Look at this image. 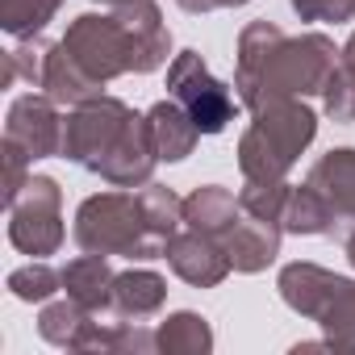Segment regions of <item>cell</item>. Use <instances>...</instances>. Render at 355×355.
I'll use <instances>...</instances> for the list:
<instances>
[{
	"instance_id": "cell-22",
	"label": "cell",
	"mask_w": 355,
	"mask_h": 355,
	"mask_svg": "<svg viewBox=\"0 0 355 355\" xmlns=\"http://www.w3.org/2000/svg\"><path fill=\"white\" fill-rule=\"evenodd\" d=\"M142 201V214H146V226L159 243H171V234H180V222H184V201L175 197L171 189H159V184H146L138 193Z\"/></svg>"
},
{
	"instance_id": "cell-29",
	"label": "cell",
	"mask_w": 355,
	"mask_h": 355,
	"mask_svg": "<svg viewBox=\"0 0 355 355\" xmlns=\"http://www.w3.org/2000/svg\"><path fill=\"white\" fill-rule=\"evenodd\" d=\"M293 9L301 21H351L355 17V0H293Z\"/></svg>"
},
{
	"instance_id": "cell-28",
	"label": "cell",
	"mask_w": 355,
	"mask_h": 355,
	"mask_svg": "<svg viewBox=\"0 0 355 355\" xmlns=\"http://www.w3.org/2000/svg\"><path fill=\"white\" fill-rule=\"evenodd\" d=\"M322 96H326V113L334 121H355V67H347L338 59V67H334V76H330Z\"/></svg>"
},
{
	"instance_id": "cell-5",
	"label": "cell",
	"mask_w": 355,
	"mask_h": 355,
	"mask_svg": "<svg viewBox=\"0 0 355 355\" xmlns=\"http://www.w3.org/2000/svg\"><path fill=\"white\" fill-rule=\"evenodd\" d=\"M63 193L51 175H30L9 201V239L26 255H55L63 247Z\"/></svg>"
},
{
	"instance_id": "cell-8",
	"label": "cell",
	"mask_w": 355,
	"mask_h": 355,
	"mask_svg": "<svg viewBox=\"0 0 355 355\" xmlns=\"http://www.w3.org/2000/svg\"><path fill=\"white\" fill-rule=\"evenodd\" d=\"M5 142L21 146L34 159H51V155H63V121L55 113V101L51 96H17L13 109H9V125H5Z\"/></svg>"
},
{
	"instance_id": "cell-27",
	"label": "cell",
	"mask_w": 355,
	"mask_h": 355,
	"mask_svg": "<svg viewBox=\"0 0 355 355\" xmlns=\"http://www.w3.org/2000/svg\"><path fill=\"white\" fill-rule=\"evenodd\" d=\"M59 284H63V276H55L46 263H26L9 276V293L17 301H51L59 293Z\"/></svg>"
},
{
	"instance_id": "cell-32",
	"label": "cell",
	"mask_w": 355,
	"mask_h": 355,
	"mask_svg": "<svg viewBox=\"0 0 355 355\" xmlns=\"http://www.w3.org/2000/svg\"><path fill=\"white\" fill-rule=\"evenodd\" d=\"M347 259H351V268H355V230L347 234Z\"/></svg>"
},
{
	"instance_id": "cell-21",
	"label": "cell",
	"mask_w": 355,
	"mask_h": 355,
	"mask_svg": "<svg viewBox=\"0 0 355 355\" xmlns=\"http://www.w3.org/2000/svg\"><path fill=\"white\" fill-rule=\"evenodd\" d=\"M159 347L171 351V355H205L214 347V334L205 326L201 313H171L163 326H159Z\"/></svg>"
},
{
	"instance_id": "cell-34",
	"label": "cell",
	"mask_w": 355,
	"mask_h": 355,
	"mask_svg": "<svg viewBox=\"0 0 355 355\" xmlns=\"http://www.w3.org/2000/svg\"><path fill=\"white\" fill-rule=\"evenodd\" d=\"M101 5H113L117 9V5H130V0H101Z\"/></svg>"
},
{
	"instance_id": "cell-12",
	"label": "cell",
	"mask_w": 355,
	"mask_h": 355,
	"mask_svg": "<svg viewBox=\"0 0 355 355\" xmlns=\"http://www.w3.org/2000/svg\"><path fill=\"white\" fill-rule=\"evenodd\" d=\"M146 130H150V142H155V155L167 159V163H180L184 155H193L201 130L197 121L189 117V109L180 101H159L150 113H146Z\"/></svg>"
},
{
	"instance_id": "cell-11",
	"label": "cell",
	"mask_w": 355,
	"mask_h": 355,
	"mask_svg": "<svg viewBox=\"0 0 355 355\" xmlns=\"http://www.w3.org/2000/svg\"><path fill=\"white\" fill-rule=\"evenodd\" d=\"M125 30H130V42H134V71H155L163 59H167V46H171V34L159 17V5L155 0H130V5H117L113 9Z\"/></svg>"
},
{
	"instance_id": "cell-15",
	"label": "cell",
	"mask_w": 355,
	"mask_h": 355,
	"mask_svg": "<svg viewBox=\"0 0 355 355\" xmlns=\"http://www.w3.org/2000/svg\"><path fill=\"white\" fill-rule=\"evenodd\" d=\"M239 214H243L239 197H234L230 189H222V184H205V189H197L193 197H184V222H189L193 230L218 239V243L230 234V226L239 222Z\"/></svg>"
},
{
	"instance_id": "cell-14",
	"label": "cell",
	"mask_w": 355,
	"mask_h": 355,
	"mask_svg": "<svg viewBox=\"0 0 355 355\" xmlns=\"http://www.w3.org/2000/svg\"><path fill=\"white\" fill-rule=\"evenodd\" d=\"M343 284V276L318 268V263H288L280 272V297L301 313V318H318L326 309V301L334 297V288Z\"/></svg>"
},
{
	"instance_id": "cell-20",
	"label": "cell",
	"mask_w": 355,
	"mask_h": 355,
	"mask_svg": "<svg viewBox=\"0 0 355 355\" xmlns=\"http://www.w3.org/2000/svg\"><path fill=\"white\" fill-rule=\"evenodd\" d=\"M326 330V343L338 351H355V280H343L334 288V297L326 301V309L313 318Z\"/></svg>"
},
{
	"instance_id": "cell-23",
	"label": "cell",
	"mask_w": 355,
	"mask_h": 355,
	"mask_svg": "<svg viewBox=\"0 0 355 355\" xmlns=\"http://www.w3.org/2000/svg\"><path fill=\"white\" fill-rule=\"evenodd\" d=\"M63 0H0V26L13 38H38L42 26L59 13Z\"/></svg>"
},
{
	"instance_id": "cell-24",
	"label": "cell",
	"mask_w": 355,
	"mask_h": 355,
	"mask_svg": "<svg viewBox=\"0 0 355 355\" xmlns=\"http://www.w3.org/2000/svg\"><path fill=\"white\" fill-rule=\"evenodd\" d=\"M88 313L92 309H84L80 301H55V305H46L42 309V318H38V330H42V338L46 343H55V347H76V338H80V330H84V322H88Z\"/></svg>"
},
{
	"instance_id": "cell-2",
	"label": "cell",
	"mask_w": 355,
	"mask_h": 355,
	"mask_svg": "<svg viewBox=\"0 0 355 355\" xmlns=\"http://www.w3.org/2000/svg\"><path fill=\"white\" fill-rule=\"evenodd\" d=\"M63 159L96 171L113 189H138L150 184L159 155L146 117H138L117 96H92L63 121Z\"/></svg>"
},
{
	"instance_id": "cell-9",
	"label": "cell",
	"mask_w": 355,
	"mask_h": 355,
	"mask_svg": "<svg viewBox=\"0 0 355 355\" xmlns=\"http://www.w3.org/2000/svg\"><path fill=\"white\" fill-rule=\"evenodd\" d=\"M163 259L171 263L175 276L189 280V284H197V288H214V284H222L226 272H230V255H226V247H222L218 239L201 234V230L171 234Z\"/></svg>"
},
{
	"instance_id": "cell-6",
	"label": "cell",
	"mask_w": 355,
	"mask_h": 355,
	"mask_svg": "<svg viewBox=\"0 0 355 355\" xmlns=\"http://www.w3.org/2000/svg\"><path fill=\"white\" fill-rule=\"evenodd\" d=\"M167 92H171V101H180L189 109V117L197 121L201 134H222L239 113V101L230 96V88L222 80L209 76V67L197 51H180L171 59Z\"/></svg>"
},
{
	"instance_id": "cell-26",
	"label": "cell",
	"mask_w": 355,
	"mask_h": 355,
	"mask_svg": "<svg viewBox=\"0 0 355 355\" xmlns=\"http://www.w3.org/2000/svg\"><path fill=\"white\" fill-rule=\"evenodd\" d=\"M46 59H51V42H38V38H21V46L9 51V67H5V80H26L34 88H42V76H46Z\"/></svg>"
},
{
	"instance_id": "cell-18",
	"label": "cell",
	"mask_w": 355,
	"mask_h": 355,
	"mask_svg": "<svg viewBox=\"0 0 355 355\" xmlns=\"http://www.w3.org/2000/svg\"><path fill=\"white\" fill-rule=\"evenodd\" d=\"M280 226L288 234H330L338 226V214L313 184H301V189H288V205H284Z\"/></svg>"
},
{
	"instance_id": "cell-16",
	"label": "cell",
	"mask_w": 355,
	"mask_h": 355,
	"mask_svg": "<svg viewBox=\"0 0 355 355\" xmlns=\"http://www.w3.org/2000/svg\"><path fill=\"white\" fill-rule=\"evenodd\" d=\"M42 88L55 105H84L92 96H101V80L88 76L71 55L67 46H51V59H46V76H42Z\"/></svg>"
},
{
	"instance_id": "cell-19",
	"label": "cell",
	"mask_w": 355,
	"mask_h": 355,
	"mask_svg": "<svg viewBox=\"0 0 355 355\" xmlns=\"http://www.w3.org/2000/svg\"><path fill=\"white\" fill-rule=\"evenodd\" d=\"M167 301V280L155 272H121L113 276V309L125 318H146Z\"/></svg>"
},
{
	"instance_id": "cell-1",
	"label": "cell",
	"mask_w": 355,
	"mask_h": 355,
	"mask_svg": "<svg viewBox=\"0 0 355 355\" xmlns=\"http://www.w3.org/2000/svg\"><path fill=\"white\" fill-rule=\"evenodd\" d=\"M338 55L343 51H334V42L322 34L288 38L272 21H251L239 38V71H234L239 101L255 113L284 96L326 92Z\"/></svg>"
},
{
	"instance_id": "cell-17",
	"label": "cell",
	"mask_w": 355,
	"mask_h": 355,
	"mask_svg": "<svg viewBox=\"0 0 355 355\" xmlns=\"http://www.w3.org/2000/svg\"><path fill=\"white\" fill-rule=\"evenodd\" d=\"M109 255H80L71 259L59 276H63V288L71 301H80L84 309H109L113 305V272L105 263Z\"/></svg>"
},
{
	"instance_id": "cell-30",
	"label": "cell",
	"mask_w": 355,
	"mask_h": 355,
	"mask_svg": "<svg viewBox=\"0 0 355 355\" xmlns=\"http://www.w3.org/2000/svg\"><path fill=\"white\" fill-rule=\"evenodd\" d=\"M184 13H209V9H218V0H175Z\"/></svg>"
},
{
	"instance_id": "cell-33",
	"label": "cell",
	"mask_w": 355,
	"mask_h": 355,
	"mask_svg": "<svg viewBox=\"0 0 355 355\" xmlns=\"http://www.w3.org/2000/svg\"><path fill=\"white\" fill-rule=\"evenodd\" d=\"M222 9H239V5H247V0H218Z\"/></svg>"
},
{
	"instance_id": "cell-25",
	"label": "cell",
	"mask_w": 355,
	"mask_h": 355,
	"mask_svg": "<svg viewBox=\"0 0 355 355\" xmlns=\"http://www.w3.org/2000/svg\"><path fill=\"white\" fill-rule=\"evenodd\" d=\"M243 214L263 218V222H280L284 205H288V184L284 180H247V189L239 193Z\"/></svg>"
},
{
	"instance_id": "cell-7",
	"label": "cell",
	"mask_w": 355,
	"mask_h": 355,
	"mask_svg": "<svg viewBox=\"0 0 355 355\" xmlns=\"http://www.w3.org/2000/svg\"><path fill=\"white\" fill-rule=\"evenodd\" d=\"M63 46L101 84H109L121 71H134V42H130V30H125V21L117 13H109V17L84 13V17H76L67 26V34H63Z\"/></svg>"
},
{
	"instance_id": "cell-4",
	"label": "cell",
	"mask_w": 355,
	"mask_h": 355,
	"mask_svg": "<svg viewBox=\"0 0 355 355\" xmlns=\"http://www.w3.org/2000/svg\"><path fill=\"white\" fill-rule=\"evenodd\" d=\"M76 247L88 255H130L159 259L167 243H159L146 226L142 201L134 193H96L76 214Z\"/></svg>"
},
{
	"instance_id": "cell-3",
	"label": "cell",
	"mask_w": 355,
	"mask_h": 355,
	"mask_svg": "<svg viewBox=\"0 0 355 355\" xmlns=\"http://www.w3.org/2000/svg\"><path fill=\"white\" fill-rule=\"evenodd\" d=\"M318 117L301 105V96L272 101L251 113V125L239 142V167L247 180H284L297 155L313 142Z\"/></svg>"
},
{
	"instance_id": "cell-10",
	"label": "cell",
	"mask_w": 355,
	"mask_h": 355,
	"mask_svg": "<svg viewBox=\"0 0 355 355\" xmlns=\"http://www.w3.org/2000/svg\"><path fill=\"white\" fill-rule=\"evenodd\" d=\"M280 222H263L251 214H239V222L230 226V234L222 239L230 268L234 272H263L276 255H280Z\"/></svg>"
},
{
	"instance_id": "cell-31",
	"label": "cell",
	"mask_w": 355,
	"mask_h": 355,
	"mask_svg": "<svg viewBox=\"0 0 355 355\" xmlns=\"http://www.w3.org/2000/svg\"><path fill=\"white\" fill-rule=\"evenodd\" d=\"M343 63H347V67H355V34H351V42L343 46Z\"/></svg>"
},
{
	"instance_id": "cell-13",
	"label": "cell",
	"mask_w": 355,
	"mask_h": 355,
	"mask_svg": "<svg viewBox=\"0 0 355 355\" xmlns=\"http://www.w3.org/2000/svg\"><path fill=\"white\" fill-rule=\"evenodd\" d=\"M338 214V222H355V150L343 146V150H330L322 155L313 167H309V180Z\"/></svg>"
}]
</instances>
